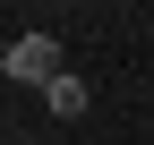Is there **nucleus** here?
Returning <instances> with one entry per match:
<instances>
[{"instance_id": "obj_1", "label": "nucleus", "mask_w": 154, "mask_h": 145, "mask_svg": "<svg viewBox=\"0 0 154 145\" xmlns=\"http://www.w3.org/2000/svg\"><path fill=\"white\" fill-rule=\"evenodd\" d=\"M0 68H9L17 85H51V77H69V68H60V43H51V34H17V43L0 51Z\"/></svg>"}, {"instance_id": "obj_2", "label": "nucleus", "mask_w": 154, "mask_h": 145, "mask_svg": "<svg viewBox=\"0 0 154 145\" xmlns=\"http://www.w3.org/2000/svg\"><path fill=\"white\" fill-rule=\"evenodd\" d=\"M43 102H51V120H86V102H94V94H86V77H51V85H43Z\"/></svg>"}]
</instances>
